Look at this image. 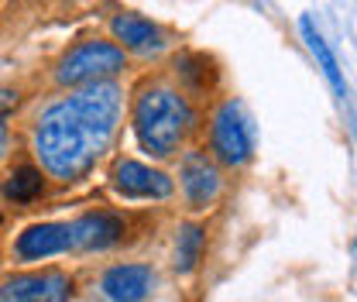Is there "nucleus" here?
Instances as JSON below:
<instances>
[{
  "instance_id": "4",
  "label": "nucleus",
  "mask_w": 357,
  "mask_h": 302,
  "mask_svg": "<svg viewBox=\"0 0 357 302\" xmlns=\"http://www.w3.org/2000/svg\"><path fill=\"white\" fill-rule=\"evenodd\" d=\"M210 155L227 165V169H237L251 158V124L244 117V107L237 100H223L213 114V124H210Z\"/></svg>"
},
{
  "instance_id": "3",
  "label": "nucleus",
  "mask_w": 357,
  "mask_h": 302,
  "mask_svg": "<svg viewBox=\"0 0 357 302\" xmlns=\"http://www.w3.org/2000/svg\"><path fill=\"white\" fill-rule=\"evenodd\" d=\"M128 66V55L117 42H100V38H89V42L73 45L59 66H55V80L62 86H89V83H107L114 80L121 69Z\"/></svg>"
},
{
  "instance_id": "16",
  "label": "nucleus",
  "mask_w": 357,
  "mask_h": 302,
  "mask_svg": "<svg viewBox=\"0 0 357 302\" xmlns=\"http://www.w3.org/2000/svg\"><path fill=\"white\" fill-rule=\"evenodd\" d=\"M14 103H17V93H14V89H3V86H0V117H3V114H7Z\"/></svg>"
},
{
  "instance_id": "8",
  "label": "nucleus",
  "mask_w": 357,
  "mask_h": 302,
  "mask_svg": "<svg viewBox=\"0 0 357 302\" xmlns=\"http://www.w3.org/2000/svg\"><path fill=\"white\" fill-rule=\"evenodd\" d=\"M158 289V271L144 261H117L96 282L100 302H144Z\"/></svg>"
},
{
  "instance_id": "5",
  "label": "nucleus",
  "mask_w": 357,
  "mask_h": 302,
  "mask_svg": "<svg viewBox=\"0 0 357 302\" xmlns=\"http://www.w3.org/2000/svg\"><path fill=\"white\" fill-rule=\"evenodd\" d=\"M76 296V278L62 268L17 271L0 278V302H69Z\"/></svg>"
},
{
  "instance_id": "12",
  "label": "nucleus",
  "mask_w": 357,
  "mask_h": 302,
  "mask_svg": "<svg viewBox=\"0 0 357 302\" xmlns=\"http://www.w3.org/2000/svg\"><path fill=\"white\" fill-rule=\"evenodd\" d=\"M45 179H48V172H45L42 165L24 162V165H17L14 172L0 182V196H3L7 203H14V206L35 203V199L45 192Z\"/></svg>"
},
{
  "instance_id": "13",
  "label": "nucleus",
  "mask_w": 357,
  "mask_h": 302,
  "mask_svg": "<svg viewBox=\"0 0 357 302\" xmlns=\"http://www.w3.org/2000/svg\"><path fill=\"white\" fill-rule=\"evenodd\" d=\"M203 251H206V227L203 223H182L176 234V255H172V264H176L178 275L196 271L199 261H203Z\"/></svg>"
},
{
  "instance_id": "15",
  "label": "nucleus",
  "mask_w": 357,
  "mask_h": 302,
  "mask_svg": "<svg viewBox=\"0 0 357 302\" xmlns=\"http://www.w3.org/2000/svg\"><path fill=\"white\" fill-rule=\"evenodd\" d=\"M176 73H178V80H182L189 89H206V76H210V69H206V59H203V55H185V59H176Z\"/></svg>"
},
{
  "instance_id": "1",
  "label": "nucleus",
  "mask_w": 357,
  "mask_h": 302,
  "mask_svg": "<svg viewBox=\"0 0 357 302\" xmlns=\"http://www.w3.org/2000/svg\"><path fill=\"white\" fill-rule=\"evenodd\" d=\"M124 93L117 83H89L45 107L35 121V155L52 179L76 182L100 162L121 124Z\"/></svg>"
},
{
  "instance_id": "11",
  "label": "nucleus",
  "mask_w": 357,
  "mask_h": 302,
  "mask_svg": "<svg viewBox=\"0 0 357 302\" xmlns=\"http://www.w3.org/2000/svg\"><path fill=\"white\" fill-rule=\"evenodd\" d=\"M110 31H114V42L128 52H137V55H155L165 48V38H162V28L151 24L148 17L141 14H117L110 21Z\"/></svg>"
},
{
  "instance_id": "9",
  "label": "nucleus",
  "mask_w": 357,
  "mask_h": 302,
  "mask_svg": "<svg viewBox=\"0 0 357 302\" xmlns=\"http://www.w3.org/2000/svg\"><path fill=\"white\" fill-rule=\"evenodd\" d=\"M223 189V175H220V162L206 151H185L182 165H178V192L185 199V206L192 213L199 210H210L217 203Z\"/></svg>"
},
{
  "instance_id": "6",
  "label": "nucleus",
  "mask_w": 357,
  "mask_h": 302,
  "mask_svg": "<svg viewBox=\"0 0 357 302\" xmlns=\"http://www.w3.org/2000/svg\"><path fill=\"white\" fill-rule=\"evenodd\" d=\"M110 186L117 196L134 199V203H162L176 192V179L148 162L137 158H117L110 169Z\"/></svg>"
},
{
  "instance_id": "10",
  "label": "nucleus",
  "mask_w": 357,
  "mask_h": 302,
  "mask_svg": "<svg viewBox=\"0 0 357 302\" xmlns=\"http://www.w3.org/2000/svg\"><path fill=\"white\" fill-rule=\"evenodd\" d=\"M73 251V234L69 223H31L17 234L14 241V258L17 261H48L55 255Z\"/></svg>"
},
{
  "instance_id": "17",
  "label": "nucleus",
  "mask_w": 357,
  "mask_h": 302,
  "mask_svg": "<svg viewBox=\"0 0 357 302\" xmlns=\"http://www.w3.org/2000/svg\"><path fill=\"white\" fill-rule=\"evenodd\" d=\"M7 141H10V130H7V121L0 117V158H3V151H7Z\"/></svg>"
},
{
  "instance_id": "14",
  "label": "nucleus",
  "mask_w": 357,
  "mask_h": 302,
  "mask_svg": "<svg viewBox=\"0 0 357 302\" xmlns=\"http://www.w3.org/2000/svg\"><path fill=\"white\" fill-rule=\"evenodd\" d=\"M303 38L310 45V52L316 55V62H319V69H323V76L330 80V86L337 89L340 96H344V76H340V66H337V55L330 52V45L323 42V35L316 31V24H312L310 17H303Z\"/></svg>"
},
{
  "instance_id": "7",
  "label": "nucleus",
  "mask_w": 357,
  "mask_h": 302,
  "mask_svg": "<svg viewBox=\"0 0 357 302\" xmlns=\"http://www.w3.org/2000/svg\"><path fill=\"white\" fill-rule=\"evenodd\" d=\"M131 220L121 210H89V213L69 220L73 234V251L76 255H93V251H110L128 241Z\"/></svg>"
},
{
  "instance_id": "2",
  "label": "nucleus",
  "mask_w": 357,
  "mask_h": 302,
  "mask_svg": "<svg viewBox=\"0 0 357 302\" xmlns=\"http://www.w3.org/2000/svg\"><path fill=\"white\" fill-rule=\"evenodd\" d=\"M131 128L144 155L172 158L196 128V110H192V103L185 100L182 89L155 83V86H144L134 96Z\"/></svg>"
}]
</instances>
